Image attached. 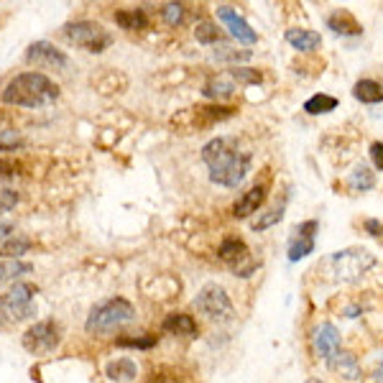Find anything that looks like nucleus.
I'll return each instance as SVG.
<instances>
[{
  "instance_id": "nucleus-1",
  "label": "nucleus",
  "mask_w": 383,
  "mask_h": 383,
  "mask_svg": "<svg viewBox=\"0 0 383 383\" xmlns=\"http://www.w3.org/2000/svg\"><path fill=\"white\" fill-rule=\"evenodd\" d=\"M202 162L207 166L209 179L228 189L241 187L250 171V154L243 151L238 138H225V135L205 143Z\"/></svg>"
},
{
  "instance_id": "nucleus-18",
  "label": "nucleus",
  "mask_w": 383,
  "mask_h": 383,
  "mask_svg": "<svg viewBox=\"0 0 383 383\" xmlns=\"http://www.w3.org/2000/svg\"><path fill=\"white\" fill-rule=\"evenodd\" d=\"M284 39L289 41L296 51H315L322 44V36L317 34V31H310V28H289L284 34Z\"/></svg>"
},
{
  "instance_id": "nucleus-7",
  "label": "nucleus",
  "mask_w": 383,
  "mask_h": 383,
  "mask_svg": "<svg viewBox=\"0 0 383 383\" xmlns=\"http://www.w3.org/2000/svg\"><path fill=\"white\" fill-rule=\"evenodd\" d=\"M195 307L200 310L202 317H207L209 322H228L233 317V302H230L228 291L220 284H207L202 286L195 299Z\"/></svg>"
},
{
  "instance_id": "nucleus-31",
  "label": "nucleus",
  "mask_w": 383,
  "mask_h": 383,
  "mask_svg": "<svg viewBox=\"0 0 383 383\" xmlns=\"http://www.w3.org/2000/svg\"><path fill=\"white\" fill-rule=\"evenodd\" d=\"M228 74L236 82H241V85H261L263 82V74L258 72V69H250V67H233Z\"/></svg>"
},
{
  "instance_id": "nucleus-26",
  "label": "nucleus",
  "mask_w": 383,
  "mask_h": 383,
  "mask_svg": "<svg viewBox=\"0 0 383 383\" xmlns=\"http://www.w3.org/2000/svg\"><path fill=\"white\" fill-rule=\"evenodd\" d=\"M337 108V97L332 95H315L310 100L304 102V113L310 115H324V113H332Z\"/></svg>"
},
{
  "instance_id": "nucleus-9",
  "label": "nucleus",
  "mask_w": 383,
  "mask_h": 383,
  "mask_svg": "<svg viewBox=\"0 0 383 383\" xmlns=\"http://www.w3.org/2000/svg\"><path fill=\"white\" fill-rule=\"evenodd\" d=\"M26 61L36 69H67L69 59L64 51L49 44V41H34L31 47L26 49Z\"/></svg>"
},
{
  "instance_id": "nucleus-29",
  "label": "nucleus",
  "mask_w": 383,
  "mask_h": 383,
  "mask_svg": "<svg viewBox=\"0 0 383 383\" xmlns=\"http://www.w3.org/2000/svg\"><path fill=\"white\" fill-rule=\"evenodd\" d=\"M162 18L164 23L171 28L182 26L184 18H187V8H184L182 3H166V6L162 8Z\"/></svg>"
},
{
  "instance_id": "nucleus-12",
  "label": "nucleus",
  "mask_w": 383,
  "mask_h": 383,
  "mask_svg": "<svg viewBox=\"0 0 383 383\" xmlns=\"http://www.w3.org/2000/svg\"><path fill=\"white\" fill-rule=\"evenodd\" d=\"M217 18L225 23V28H228L241 44H255V41H258V34L250 28L248 20L241 18V13H236L230 6H217Z\"/></svg>"
},
{
  "instance_id": "nucleus-37",
  "label": "nucleus",
  "mask_w": 383,
  "mask_h": 383,
  "mask_svg": "<svg viewBox=\"0 0 383 383\" xmlns=\"http://www.w3.org/2000/svg\"><path fill=\"white\" fill-rule=\"evenodd\" d=\"M370 159H373L376 169H381V171H383V141L370 143Z\"/></svg>"
},
{
  "instance_id": "nucleus-23",
  "label": "nucleus",
  "mask_w": 383,
  "mask_h": 383,
  "mask_svg": "<svg viewBox=\"0 0 383 383\" xmlns=\"http://www.w3.org/2000/svg\"><path fill=\"white\" fill-rule=\"evenodd\" d=\"M353 95H355V100L365 102V105H378V102H383V87L378 85L376 80H360V82H355Z\"/></svg>"
},
{
  "instance_id": "nucleus-14",
  "label": "nucleus",
  "mask_w": 383,
  "mask_h": 383,
  "mask_svg": "<svg viewBox=\"0 0 383 383\" xmlns=\"http://www.w3.org/2000/svg\"><path fill=\"white\" fill-rule=\"evenodd\" d=\"M327 368L332 370V373H337V376L348 378V381L360 378V363H358V358L353 355V353H345V350H340V353H335V355L329 358Z\"/></svg>"
},
{
  "instance_id": "nucleus-20",
  "label": "nucleus",
  "mask_w": 383,
  "mask_h": 383,
  "mask_svg": "<svg viewBox=\"0 0 383 383\" xmlns=\"http://www.w3.org/2000/svg\"><path fill=\"white\" fill-rule=\"evenodd\" d=\"M245 255H250V250H248V245H245V243H243L238 236H228L225 241L220 243V258L228 263L230 269H233V266H238V263H241Z\"/></svg>"
},
{
  "instance_id": "nucleus-19",
  "label": "nucleus",
  "mask_w": 383,
  "mask_h": 383,
  "mask_svg": "<svg viewBox=\"0 0 383 383\" xmlns=\"http://www.w3.org/2000/svg\"><path fill=\"white\" fill-rule=\"evenodd\" d=\"M105 376L115 383H130L138 376V365H135L130 358H118V360H110V363L105 365Z\"/></svg>"
},
{
  "instance_id": "nucleus-25",
  "label": "nucleus",
  "mask_w": 383,
  "mask_h": 383,
  "mask_svg": "<svg viewBox=\"0 0 383 383\" xmlns=\"http://www.w3.org/2000/svg\"><path fill=\"white\" fill-rule=\"evenodd\" d=\"M31 248H34V243L28 241V238H8V241L0 245V255H3L6 261H20V255L28 253Z\"/></svg>"
},
{
  "instance_id": "nucleus-11",
  "label": "nucleus",
  "mask_w": 383,
  "mask_h": 383,
  "mask_svg": "<svg viewBox=\"0 0 383 383\" xmlns=\"http://www.w3.org/2000/svg\"><path fill=\"white\" fill-rule=\"evenodd\" d=\"M317 228H320V222L307 220L294 230V236L289 241V261H302V258H307L315 250Z\"/></svg>"
},
{
  "instance_id": "nucleus-17",
  "label": "nucleus",
  "mask_w": 383,
  "mask_h": 383,
  "mask_svg": "<svg viewBox=\"0 0 383 383\" xmlns=\"http://www.w3.org/2000/svg\"><path fill=\"white\" fill-rule=\"evenodd\" d=\"M162 329L169 332V335L176 337H197L200 335V327H197L195 317L189 315H169L162 322Z\"/></svg>"
},
{
  "instance_id": "nucleus-35",
  "label": "nucleus",
  "mask_w": 383,
  "mask_h": 383,
  "mask_svg": "<svg viewBox=\"0 0 383 383\" xmlns=\"http://www.w3.org/2000/svg\"><path fill=\"white\" fill-rule=\"evenodd\" d=\"M230 115H233V108H222V105L200 108V118H209V121H220V118H230Z\"/></svg>"
},
{
  "instance_id": "nucleus-34",
  "label": "nucleus",
  "mask_w": 383,
  "mask_h": 383,
  "mask_svg": "<svg viewBox=\"0 0 383 383\" xmlns=\"http://www.w3.org/2000/svg\"><path fill=\"white\" fill-rule=\"evenodd\" d=\"M16 205H18V192H13V189H8V187H0V215L16 209Z\"/></svg>"
},
{
  "instance_id": "nucleus-16",
  "label": "nucleus",
  "mask_w": 383,
  "mask_h": 383,
  "mask_svg": "<svg viewBox=\"0 0 383 383\" xmlns=\"http://www.w3.org/2000/svg\"><path fill=\"white\" fill-rule=\"evenodd\" d=\"M329 31H335L337 36H360L363 34V26L358 23V18L350 11H335V13L327 18Z\"/></svg>"
},
{
  "instance_id": "nucleus-10",
  "label": "nucleus",
  "mask_w": 383,
  "mask_h": 383,
  "mask_svg": "<svg viewBox=\"0 0 383 383\" xmlns=\"http://www.w3.org/2000/svg\"><path fill=\"white\" fill-rule=\"evenodd\" d=\"M312 350H315L317 358H322L324 363H327L329 358L340 353V332L332 322H322L317 324L315 332H312Z\"/></svg>"
},
{
  "instance_id": "nucleus-38",
  "label": "nucleus",
  "mask_w": 383,
  "mask_h": 383,
  "mask_svg": "<svg viewBox=\"0 0 383 383\" xmlns=\"http://www.w3.org/2000/svg\"><path fill=\"white\" fill-rule=\"evenodd\" d=\"M363 228H365V233H368V236H373V238L383 236V222L373 220V217H368V220L363 222Z\"/></svg>"
},
{
  "instance_id": "nucleus-13",
  "label": "nucleus",
  "mask_w": 383,
  "mask_h": 383,
  "mask_svg": "<svg viewBox=\"0 0 383 383\" xmlns=\"http://www.w3.org/2000/svg\"><path fill=\"white\" fill-rule=\"evenodd\" d=\"M263 202H266V187H263V184H255L253 189H248V192H245V195L236 202V207H233V217L243 220V217L253 215V212H258V209L263 207Z\"/></svg>"
},
{
  "instance_id": "nucleus-3",
  "label": "nucleus",
  "mask_w": 383,
  "mask_h": 383,
  "mask_svg": "<svg viewBox=\"0 0 383 383\" xmlns=\"http://www.w3.org/2000/svg\"><path fill=\"white\" fill-rule=\"evenodd\" d=\"M135 320V307L123 296H113V299H105V302H97L90 310L85 329L87 335L102 337V335H113L121 327L130 324Z\"/></svg>"
},
{
  "instance_id": "nucleus-4",
  "label": "nucleus",
  "mask_w": 383,
  "mask_h": 383,
  "mask_svg": "<svg viewBox=\"0 0 383 383\" xmlns=\"http://www.w3.org/2000/svg\"><path fill=\"white\" fill-rule=\"evenodd\" d=\"M373 266H376V255L365 248L353 245V248L337 250V253L329 255L327 261L322 263V269L320 271H324V276H327L329 281L353 284V281H358L360 276L368 274Z\"/></svg>"
},
{
  "instance_id": "nucleus-32",
  "label": "nucleus",
  "mask_w": 383,
  "mask_h": 383,
  "mask_svg": "<svg viewBox=\"0 0 383 383\" xmlns=\"http://www.w3.org/2000/svg\"><path fill=\"white\" fill-rule=\"evenodd\" d=\"M215 59H217V61H236V64L241 61V64H243V61L250 59V51H243V49L238 51V49H230V47H222V49L217 47Z\"/></svg>"
},
{
  "instance_id": "nucleus-5",
  "label": "nucleus",
  "mask_w": 383,
  "mask_h": 383,
  "mask_svg": "<svg viewBox=\"0 0 383 383\" xmlns=\"http://www.w3.org/2000/svg\"><path fill=\"white\" fill-rule=\"evenodd\" d=\"M61 36L77 49H85L90 54H100L108 47H113V34L97 20H72L67 26H61Z\"/></svg>"
},
{
  "instance_id": "nucleus-22",
  "label": "nucleus",
  "mask_w": 383,
  "mask_h": 383,
  "mask_svg": "<svg viewBox=\"0 0 383 383\" xmlns=\"http://www.w3.org/2000/svg\"><path fill=\"white\" fill-rule=\"evenodd\" d=\"M348 184L353 192H368V189L376 187V174H373V169L365 166V164H355L353 171L348 174Z\"/></svg>"
},
{
  "instance_id": "nucleus-6",
  "label": "nucleus",
  "mask_w": 383,
  "mask_h": 383,
  "mask_svg": "<svg viewBox=\"0 0 383 383\" xmlns=\"http://www.w3.org/2000/svg\"><path fill=\"white\" fill-rule=\"evenodd\" d=\"M36 286L28 281L13 284L8 291L0 294V315L6 317L8 322H26V320H36Z\"/></svg>"
},
{
  "instance_id": "nucleus-28",
  "label": "nucleus",
  "mask_w": 383,
  "mask_h": 383,
  "mask_svg": "<svg viewBox=\"0 0 383 383\" xmlns=\"http://www.w3.org/2000/svg\"><path fill=\"white\" fill-rule=\"evenodd\" d=\"M195 39L200 41V44H217V41H220V26L207 18L200 20L195 28Z\"/></svg>"
},
{
  "instance_id": "nucleus-24",
  "label": "nucleus",
  "mask_w": 383,
  "mask_h": 383,
  "mask_svg": "<svg viewBox=\"0 0 383 383\" xmlns=\"http://www.w3.org/2000/svg\"><path fill=\"white\" fill-rule=\"evenodd\" d=\"M34 274V263L28 261H0V284L16 281L18 284L20 276Z\"/></svg>"
},
{
  "instance_id": "nucleus-39",
  "label": "nucleus",
  "mask_w": 383,
  "mask_h": 383,
  "mask_svg": "<svg viewBox=\"0 0 383 383\" xmlns=\"http://www.w3.org/2000/svg\"><path fill=\"white\" fill-rule=\"evenodd\" d=\"M8 238H13V225L11 222H0V243H6Z\"/></svg>"
},
{
  "instance_id": "nucleus-33",
  "label": "nucleus",
  "mask_w": 383,
  "mask_h": 383,
  "mask_svg": "<svg viewBox=\"0 0 383 383\" xmlns=\"http://www.w3.org/2000/svg\"><path fill=\"white\" fill-rule=\"evenodd\" d=\"M23 135L18 130H0V151H16L23 146Z\"/></svg>"
},
{
  "instance_id": "nucleus-8",
  "label": "nucleus",
  "mask_w": 383,
  "mask_h": 383,
  "mask_svg": "<svg viewBox=\"0 0 383 383\" xmlns=\"http://www.w3.org/2000/svg\"><path fill=\"white\" fill-rule=\"evenodd\" d=\"M20 343H23V348H26L28 353H34V355L51 353V350L61 343V327L54 320H41V322H34L23 332Z\"/></svg>"
},
{
  "instance_id": "nucleus-15",
  "label": "nucleus",
  "mask_w": 383,
  "mask_h": 383,
  "mask_svg": "<svg viewBox=\"0 0 383 383\" xmlns=\"http://www.w3.org/2000/svg\"><path fill=\"white\" fill-rule=\"evenodd\" d=\"M236 85L238 82L230 77V74H215V77H209L205 82V87H202V95L209 97V100H228L230 95L236 92Z\"/></svg>"
},
{
  "instance_id": "nucleus-30",
  "label": "nucleus",
  "mask_w": 383,
  "mask_h": 383,
  "mask_svg": "<svg viewBox=\"0 0 383 383\" xmlns=\"http://www.w3.org/2000/svg\"><path fill=\"white\" fill-rule=\"evenodd\" d=\"M159 337L154 335H143V337H121V340H115L118 348H128V350H151L156 345Z\"/></svg>"
},
{
  "instance_id": "nucleus-36",
  "label": "nucleus",
  "mask_w": 383,
  "mask_h": 383,
  "mask_svg": "<svg viewBox=\"0 0 383 383\" xmlns=\"http://www.w3.org/2000/svg\"><path fill=\"white\" fill-rule=\"evenodd\" d=\"M20 171V164H16L13 159H0V179H11Z\"/></svg>"
},
{
  "instance_id": "nucleus-27",
  "label": "nucleus",
  "mask_w": 383,
  "mask_h": 383,
  "mask_svg": "<svg viewBox=\"0 0 383 383\" xmlns=\"http://www.w3.org/2000/svg\"><path fill=\"white\" fill-rule=\"evenodd\" d=\"M284 207H286V200H279L274 207L266 209V212H263V215L258 217L250 228H253V230H266V228H271V225H276V222L284 217Z\"/></svg>"
},
{
  "instance_id": "nucleus-21",
  "label": "nucleus",
  "mask_w": 383,
  "mask_h": 383,
  "mask_svg": "<svg viewBox=\"0 0 383 383\" xmlns=\"http://www.w3.org/2000/svg\"><path fill=\"white\" fill-rule=\"evenodd\" d=\"M115 23L126 28V31H143L148 26L146 11H141V8H121L115 13Z\"/></svg>"
},
{
  "instance_id": "nucleus-2",
  "label": "nucleus",
  "mask_w": 383,
  "mask_h": 383,
  "mask_svg": "<svg viewBox=\"0 0 383 383\" xmlns=\"http://www.w3.org/2000/svg\"><path fill=\"white\" fill-rule=\"evenodd\" d=\"M59 85L51 82L41 72H23L16 74L3 90V102L16 108H44L59 97Z\"/></svg>"
},
{
  "instance_id": "nucleus-40",
  "label": "nucleus",
  "mask_w": 383,
  "mask_h": 383,
  "mask_svg": "<svg viewBox=\"0 0 383 383\" xmlns=\"http://www.w3.org/2000/svg\"><path fill=\"white\" fill-rule=\"evenodd\" d=\"M307 383H322L320 378H307Z\"/></svg>"
}]
</instances>
